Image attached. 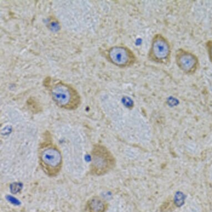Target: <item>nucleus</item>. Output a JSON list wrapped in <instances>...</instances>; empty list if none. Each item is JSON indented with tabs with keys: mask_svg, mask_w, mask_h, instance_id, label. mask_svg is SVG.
<instances>
[{
	"mask_svg": "<svg viewBox=\"0 0 212 212\" xmlns=\"http://www.w3.org/2000/svg\"><path fill=\"white\" fill-rule=\"evenodd\" d=\"M172 47L167 37L161 34H155L152 39L147 58L159 65H168L171 60Z\"/></svg>",
	"mask_w": 212,
	"mask_h": 212,
	"instance_id": "1",
	"label": "nucleus"
},
{
	"mask_svg": "<svg viewBox=\"0 0 212 212\" xmlns=\"http://www.w3.org/2000/svg\"><path fill=\"white\" fill-rule=\"evenodd\" d=\"M52 100L57 106L66 109L75 110L80 103L78 93L67 84H54L51 88Z\"/></svg>",
	"mask_w": 212,
	"mask_h": 212,
	"instance_id": "2",
	"label": "nucleus"
},
{
	"mask_svg": "<svg viewBox=\"0 0 212 212\" xmlns=\"http://www.w3.org/2000/svg\"><path fill=\"white\" fill-rule=\"evenodd\" d=\"M39 162L45 173L50 176H55L62 167V157L60 151L53 145L44 147L40 151Z\"/></svg>",
	"mask_w": 212,
	"mask_h": 212,
	"instance_id": "3",
	"label": "nucleus"
},
{
	"mask_svg": "<svg viewBox=\"0 0 212 212\" xmlns=\"http://www.w3.org/2000/svg\"><path fill=\"white\" fill-rule=\"evenodd\" d=\"M114 159L110 152L102 145H95L91 154V172L97 175L107 173L113 166Z\"/></svg>",
	"mask_w": 212,
	"mask_h": 212,
	"instance_id": "4",
	"label": "nucleus"
},
{
	"mask_svg": "<svg viewBox=\"0 0 212 212\" xmlns=\"http://www.w3.org/2000/svg\"><path fill=\"white\" fill-rule=\"evenodd\" d=\"M106 56L109 61L121 68L131 67L138 60L134 52L124 46H116L109 48Z\"/></svg>",
	"mask_w": 212,
	"mask_h": 212,
	"instance_id": "5",
	"label": "nucleus"
},
{
	"mask_svg": "<svg viewBox=\"0 0 212 212\" xmlns=\"http://www.w3.org/2000/svg\"><path fill=\"white\" fill-rule=\"evenodd\" d=\"M175 61L179 69L187 75L195 73L199 66L198 57L190 51L182 48L176 51Z\"/></svg>",
	"mask_w": 212,
	"mask_h": 212,
	"instance_id": "6",
	"label": "nucleus"
},
{
	"mask_svg": "<svg viewBox=\"0 0 212 212\" xmlns=\"http://www.w3.org/2000/svg\"><path fill=\"white\" fill-rule=\"evenodd\" d=\"M106 208L105 201L98 197H93L87 201L86 212H105Z\"/></svg>",
	"mask_w": 212,
	"mask_h": 212,
	"instance_id": "7",
	"label": "nucleus"
},
{
	"mask_svg": "<svg viewBox=\"0 0 212 212\" xmlns=\"http://www.w3.org/2000/svg\"><path fill=\"white\" fill-rule=\"evenodd\" d=\"M208 53L209 55L210 58L212 61V42H209L208 44Z\"/></svg>",
	"mask_w": 212,
	"mask_h": 212,
	"instance_id": "8",
	"label": "nucleus"
}]
</instances>
